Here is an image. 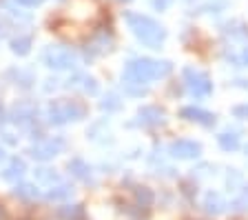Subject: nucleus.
<instances>
[{
    "label": "nucleus",
    "mask_w": 248,
    "mask_h": 220,
    "mask_svg": "<svg viewBox=\"0 0 248 220\" xmlns=\"http://www.w3.org/2000/svg\"><path fill=\"white\" fill-rule=\"evenodd\" d=\"M170 73V63L166 60H151V58H133L126 63L122 71V78L126 85H146L155 78H164Z\"/></svg>",
    "instance_id": "1"
},
{
    "label": "nucleus",
    "mask_w": 248,
    "mask_h": 220,
    "mask_svg": "<svg viewBox=\"0 0 248 220\" xmlns=\"http://www.w3.org/2000/svg\"><path fill=\"white\" fill-rule=\"evenodd\" d=\"M124 18H126L129 29L135 34V38H138L142 45H146V47H151V49H160V45L166 38L164 27H162L160 22H155L153 18H149V16H142V14H131V11Z\"/></svg>",
    "instance_id": "2"
},
{
    "label": "nucleus",
    "mask_w": 248,
    "mask_h": 220,
    "mask_svg": "<svg viewBox=\"0 0 248 220\" xmlns=\"http://www.w3.org/2000/svg\"><path fill=\"white\" fill-rule=\"evenodd\" d=\"M89 114L87 105L80 100L73 98H60V100H51L46 107V120L49 125H67V122H78L84 120Z\"/></svg>",
    "instance_id": "3"
},
{
    "label": "nucleus",
    "mask_w": 248,
    "mask_h": 220,
    "mask_svg": "<svg viewBox=\"0 0 248 220\" xmlns=\"http://www.w3.org/2000/svg\"><path fill=\"white\" fill-rule=\"evenodd\" d=\"M42 63L49 69H56V71H62V69H73L76 67V53L69 47H62V45H51L42 51Z\"/></svg>",
    "instance_id": "4"
},
{
    "label": "nucleus",
    "mask_w": 248,
    "mask_h": 220,
    "mask_svg": "<svg viewBox=\"0 0 248 220\" xmlns=\"http://www.w3.org/2000/svg\"><path fill=\"white\" fill-rule=\"evenodd\" d=\"M64 138L60 136H49V138H40V140L36 142V145L29 147V153L31 158H36V160H51V158H56L58 153H62V149H64Z\"/></svg>",
    "instance_id": "5"
},
{
    "label": "nucleus",
    "mask_w": 248,
    "mask_h": 220,
    "mask_svg": "<svg viewBox=\"0 0 248 220\" xmlns=\"http://www.w3.org/2000/svg\"><path fill=\"white\" fill-rule=\"evenodd\" d=\"M184 83H186L188 91H191L195 98H208V96L213 94L211 78H208L206 73L197 71V69H193V67H186L184 69Z\"/></svg>",
    "instance_id": "6"
},
{
    "label": "nucleus",
    "mask_w": 248,
    "mask_h": 220,
    "mask_svg": "<svg viewBox=\"0 0 248 220\" xmlns=\"http://www.w3.org/2000/svg\"><path fill=\"white\" fill-rule=\"evenodd\" d=\"M36 116H38V107L33 105V102H29V100H20L18 105H14L9 118L16 122V125L29 127V125H33Z\"/></svg>",
    "instance_id": "7"
},
{
    "label": "nucleus",
    "mask_w": 248,
    "mask_h": 220,
    "mask_svg": "<svg viewBox=\"0 0 248 220\" xmlns=\"http://www.w3.org/2000/svg\"><path fill=\"white\" fill-rule=\"evenodd\" d=\"M67 87L69 89H78V91H82V94H87V96H95L98 94V80L93 78V76H89V73H73L71 78H69V83H67Z\"/></svg>",
    "instance_id": "8"
},
{
    "label": "nucleus",
    "mask_w": 248,
    "mask_h": 220,
    "mask_svg": "<svg viewBox=\"0 0 248 220\" xmlns=\"http://www.w3.org/2000/svg\"><path fill=\"white\" fill-rule=\"evenodd\" d=\"M170 153L175 158H182V160H193L202 153V145L193 140H177L170 145Z\"/></svg>",
    "instance_id": "9"
},
{
    "label": "nucleus",
    "mask_w": 248,
    "mask_h": 220,
    "mask_svg": "<svg viewBox=\"0 0 248 220\" xmlns=\"http://www.w3.org/2000/svg\"><path fill=\"white\" fill-rule=\"evenodd\" d=\"M138 120L146 127H157V125H164L166 122V114L162 107L149 105V107H142V109L138 111Z\"/></svg>",
    "instance_id": "10"
},
{
    "label": "nucleus",
    "mask_w": 248,
    "mask_h": 220,
    "mask_svg": "<svg viewBox=\"0 0 248 220\" xmlns=\"http://www.w3.org/2000/svg\"><path fill=\"white\" fill-rule=\"evenodd\" d=\"M180 114H182V118H186V120H191V122H197V125H204V127L215 125V116L206 109H200V107H184Z\"/></svg>",
    "instance_id": "11"
},
{
    "label": "nucleus",
    "mask_w": 248,
    "mask_h": 220,
    "mask_svg": "<svg viewBox=\"0 0 248 220\" xmlns=\"http://www.w3.org/2000/svg\"><path fill=\"white\" fill-rule=\"evenodd\" d=\"M27 173V165L22 158H11L9 165H7L5 169H2V180L5 183H18V180H22V176Z\"/></svg>",
    "instance_id": "12"
},
{
    "label": "nucleus",
    "mask_w": 248,
    "mask_h": 220,
    "mask_svg": "<svg viewBox=\"0 0 248 220\" xmlns=\"http://www.w3.org/2000/svg\"><path fill=\"white\" fill-rule=\"evenodd\" d=\"M73 196V187L67 183H58V185H51V187L45 191V198L51 200V203H64Z\"/></svg>",
    "instance_id": "13"
},
{
    "label": "nucleus",
    "mask_w": 248,
    "mask_h": 220,
    "mask_svg": "<svg viewBox=\"0 0 248 220\" xmlns=\"http://www.w3.org/2000/svg\"><path fill=\"white\" fill-rule=\"evenodd\" d=\"M204 209L213 216H219L226 211V200L222 198V194H217V191H208L204 196Z\"/></svg>",
    "instance_id": "14"
},
{
    "label": "nucleus",
    "mask_w": 248,
    "mask_h": 220,
    "mask_svg": "<svg viewBox=\"0 0 248 220\" xmlns=\"http://www.w3.org/2000/svg\"><path fill=\"white\" fill-rule=\"evenodd\" d=\"M111 49H113V38L107 36V34H98V36H93L91 42H89V51H91V56L108 53Z\"/></svg>",
    "instance_id": "15"
},
{
    "label": "nucleus",
    "mask_w": 248,
    "mask_h": 220,
    "mask_svg": "<svg viewBox=\"0 0 248 220\" xmlns=\"http://www.w3.org/2000/svg\"><path fill=\"white\" fill-rule=\"evenodd\" d=\"M69 171H71L78 180H84V183H89L91 176H93L91 165H87L82 158H73V160H69Z\"/></svg>",
    "instance_id": "16"
},
{
    "label": "nucleus",
    "mask_w": 248,
    "mask_h": 220,
    "mask_svg": "<svg viewBox=\"0 0 248 220\" xmlns=\"http://www.w3.org/2000/svg\"><path fill=\"white\" fill-rule=\"evenodd\" d=\"M36 183L38 185H45V187H51V185L62 183V176L56 171V169L40 167V169H36Z\"/></svg>",
    "instance_id": "17"
},
{
    "label": "nucleus",
    "mask_w": 248,
    "mask_h": 220,
    "mask_svg": "<svg viewBox=\"0 0 248 220\" xmlns=\"http://www.w3.org/2000/svg\"><path fill=\"white\" fill-rule=\"evenodd\" d=\"M9 45H11V51L14 53H18V56H27V53L31 51V47H33V38H31L29 34H20V36H16Z\"/></svg>",
    "instance_id": "18"
},
{
    "label": "nucleus",
    "mask_w": 248,
    "mask_h": 220,
    "mask_svg": "<svg viewBox=\"0 0 248 220\" xmlns=\"http://www.w3.org/2000/svg\"><path fill=\"white\" fill-rule=\"evenodd\" d=\"M56 216L60 220H80L84 216V207L80 203L76 204H64V207H58Z\"/></svg>",
    "instance_id": "19"
},
{
    "label": "nucleus",
    "mask_w": 248,
    "mask_h": 220,
    "mask_svg": "<svg viewBox=\"0 0 248 220\" xmlns=\"http://www.w3.org/2000/svg\"><path fill=\"white\" fill-rule=\"evenodd\" d=\"M14 196H16L18 200H27V203H31V200L40 198V191H38L36 185H27V183H22V185H18V187L14 189Z\"/></svg>",
    "instance_id": "20"
},
{
    "label": "nucleus",
    "mask_w": 248,
    "mask_h": 220,
    "mask_svg": "<svg viewBox=\"0 0 248 220\" xmlns=\"http://www.w3.org/2000/svg\"><path fill=\"white\" fill-rule=\"evenodd\" d=\"M133 198H135V203H138V207L142 209H149L151 204L155 203V196H153V191H151L149 187H135L133 189Z\"/></svg>",
    "instance_id": "21"
},
{
    "label": "nucleus",
    "mask_w": 248,
    "mask_h": 220,
    "mask_svg": "<svg viewBox=\"0 0 248 220\" xmlns=\"http://www.w3.org/2000/svg\"><path fill=\"white\" fill-rule=\"evenodd\" d=\"M217 140H219V147L226 149V152H235V149L239 147V138L235 136V134H222Z\"/></svg>",
    "instance_id": "22"
},
{
    "label": "nucleus",
    "mask_w": 248,
    "mask_h": 220,
    "mask_svg": "<svg viewBox=\"0 0 248 220\" xmlns=\"http://www.w3.org/2000/svg\"><path fill=\"white\" fill-rule=\"evenodd\" d=\"M16 73V85H20L22 89H27V87H31V83H36V76L31 71H25V69H18Z\"/></svg>",
    "instance_id": "23"
},
{
    "label": "nucleus",
    "mask_w": 248,
    "mask_h": 220,
    "mask_svg": "<svg viewBox=\"0 0 248 220\" xmlns=\"http://www.w3.org/2000/svg\"><path fill=\"white\" fill-rule=\"evenodd\" d=\"M100 107H102L104 111H118L120 107H122V100H120L115 94H108L107 98H104L102 102H100Z\"/></svg>",
    "instance_id": "24"
},
{
    "label": "nucleus",
    "mask_w": 248,
    "mask_h": 220,
    "mask_svg": "<svg viewBox=\"0 0 248 220\" xmlns=\"http://www.w3.org/2000/svg\"><path fill=\"white\" fill-rule=\"evenodd\" d=\"M16 2L22 7H38V5H42L45 0H16Z\"/></svg>",
    "instance_id": "25"
},
{
    "label": "nucleus",
    "mask_w": 248,
    "mask_h": 220,
    "mask_svg": "<svg viewBox=\"0 0 248 220\" xmlns=\"http://www.w3.org/2000/svg\"><path fill=\"white\" fill-rule=\"evenodd\" d=\"M170 2H173V0H153V7H157V9H166Z\"/></svg>",
    "instance_id": "26"
},
{
    "label": "nucleus",
    "mask_w": 248,
    "mask_h": 220,
    "mask_svg": "<svg viewBox=\"0 0 248 220\" xmlns=\"http://www.w3.org/2000/svg\"><path fill=\"white\" fill-rule=\"evenodd\" d=\"M235 60H237L239 65H248V47L244 49V51H242V56H239V58H235Z\"/></svg>",
    "instance_id": "27"
},
{
    "label": "nucleus",
    "mask_w": 248,
    "mask_h": 220,
    "mask_svg": "<svg viewBox=\"0 0 248 220\" xmlns=\"http://www.w3.org/2000/svg\"><path fill=\"white\" fill-rule=\"evenodd\" d=\"M235 114H237V116L246 114V116H248V105H244V107H235Z\"/></svg>",
    "instance_id": "28"
},
{
    "label": "nucleus",
    "mask_w": 248,
    "mask_h": 220,
    "mask_svg": "<svg viewBox=\"0 0 248 220\" xmlns=\"http://www.w3.org/2000/svg\"><path fill=\"white\" fill-rule=\"evenodd\" d=\"M0 220H7V209L2 203H0Z\"/></svg>",
    "instance_id": "29"
},
{
    "label": "nucleus",
    "mask_w": 248,
    "mask_h": 220,
    "mask_svg": "<svg viewBox=\"0 0 248 220\" xmlns=\"http://www.w3.org/2000/svg\"><path fill=\"white\" fill-rule=\"evenodd\" d=\"M7 158V153H5V149H2V147H0V163H2V160H5Z\"/></svg>",
    "instance_id": "30"
},
{
    "label": "nucleus",
    "mask_w": 248,
    "mask_h": 220,
    "mask_svg": "<svg viewBox=\"0 0 248 220\" xmlns=\"http://www.w3.org/2000/svg\"><path fill=\"white\" fill-rule=\"evenodd\" d=\"M244 200H246V203H248V187L244 189Z\"/></svg>",
    "instance_id": "31"
},
{
    "label": "nucleus",
    "mask_w": 248,
    "mask_h": 220,
    "mask_svg": "<svg viewBox=\"0 0 248 220\" xmlns=\"http://www.w3.org/2000/svg\"><path fill=\"white\" fill-rule=\"evenodd\" d=\"M246 156H248V147H246Z\"/></svg>",
    "instance_id": "32"
}]
</instances>
